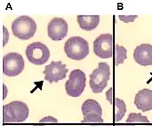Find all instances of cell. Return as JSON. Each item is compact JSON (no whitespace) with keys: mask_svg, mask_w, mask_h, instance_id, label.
<instances>
[{"mask_svg":"<svg viewBox=\"0 0 152 126\" xmlns=\"http://www.w3.org/2000/svg\"><path fill=\"white\" fill-rule=\"evenodd\" d=\"M29 114L27 105L21 101H14L3 106V122L18 123L25 122Z\"/></svg>","mask_w":152,"mask_h":126,"instance_id":"obj_1","label":"cell"},{"mask_svg":"<svg viewBox=\"0 0 152 126\" xmlns=\"http://www.w3.org/2000/svg\"><path fill=\"white\" fill-rule=\"evenodd\" d=\"M64 50L68 58L80 61L88 55L89 45L84 38L80 36H72L65 43Z\"/></svg>","mask_w":152,"mask_h":126,"instance_id":"obj_2","label":"cell"},{"mask_svg":"<svg viewBox=\"0 0 152 126\" xmlns=\"http://www.w3.org/2000/svg\"><path fill=\"white\" fill-rule=\"evenodd\" d=\"M11 28L16 37L21 40H28L34 36L37 31V24L33 18L21 16L13 21Z\"/></svg>","mask_w":152,"mask_h":126,"instance_id":"obj_3","label":"cell"},{"mask_svg":"<svg viewBox=\"0 0 152 126\" xmlns=\"http://www.w3.org/2000/svg\"><path fill=\"white\" fill-rule=\"evenodd\" d=\"M110 78V67L107 63L101 62L98 68L93 70L89 78V85L94 93H102Z\"/></svg>","mask_w":152,"mask_h":126,"instance_id":"obj_4","label":"cell"},{"mask_svg":"<svg viewBox=\"0 0 152 126\" xmlns=\"http://www.w3.org/2000/svg\"><path fill=\"white\" fill-rule=\"evenodd\" d=\"M86 87V75L80 69H75L70 73L69 79L66 83V93L71 97H78Z\"/></svg>","mask_w":152,"mask_h":126,"instance_id":"obj_5","label":"cell"},{"mask_svg":"<svg viewBox=\"0 0 152 126\" xmlns=\"http://www.w3.org/2000/svg\"><path fill=\"white\" fill-rule=\"evenodd\" d=\"M25 68V62L18 53H8L3 57V73L5 75L14 77L20 75Z\"/></svg>","mask_w":152,"mask_h":126,"instance_id":"obj_6","label":"cell"},{"mask_svg":"<svg viewBox=\"0 0 152 126\" xmlns=\"http://www.w3.org/2000/svg\"><path fill=\"white\" fill-rule=\"evenodd\" d=\"M26 55L30 63L36 65H42L49 59L50 51L46 45L40 42H34L26 47Z\"/></svg>","mask_w":152,"mask_h":126,"instance_id":"obj_7","label":"cell"},{"mask_svg":"<svg viewBox=\"0 0 152 126\" xmlns=\"http://www.w3.org/2000/svg\"><path fill=\"white\" fill-rule=\"evenodd\" d=\"M94 53L96 56L102 59L110 58L114 53L113 36L111 34H102L98 36L93 44Z\"/></svg>","mask_w":152,"mask_h":126,"instance_id":"obj_8","label":"cell"},{"mask_svg":"<svg viewBox=\"0 0 152 126\" xmlns=\"http://www.w3.org/2000/svg\"><path fill=\"white\" fill-rule=\"evenodd\" d=\"M43 74L45 75V80L48 83H58L66 78L67 68L61 61H53L46 66Z\"/></svg>","mask_w":152,"mask_h":126,"instance_id":"obj_9","label":"cell"},{"mask_svg":"<svg viewBox=\"0 0 152 126\" xmlns=\"http://www.w3.org/2000/svg\"><path fill=\"white\" fill-rule=\"evenodd\" d=\"M68 32L66 21L60 17H54L48 25V35L53 41H61Z\"/></svg>","mask_w":152,"mask_h":126,"instance_id":"obj_10","label":"cell"},{"mask_svg":"<svg viewBox=\"0 0 152 126\" xmlns=\"http://www.w3.org/2000/svg\"><path fill=\"white\" fill-rule=\"evenodd\" d=\"M133 57L137 64L142 66L152 65V46L149 44L137 46L133 52Z\"/></svg>","mask_w":152,"mask_h":126,"instance_id":"obj_11","label":"cell"},{"mask_svg":"<svg viewBox=\"0 0 152 126\" xmlns=\"http://www.w3.org/2000/svg\"><path fill=\"white\" fill-rule=\"evenodd\" d=\"M134 104L141 112L152 110V90L145 88L137 92L134 99Z\"/></svg>","mask_w":152,"mask_h":126,"instance_id":"obj_12","label":"cell"},{"mask_svg":"<svg viewBox=\"0 0 152 126\" xmlns=\"http://www.w3.org/2000/svg\"><path fill=\"white\" fill-rule=\"evenodd\" d=\"M99 16H78L77 21L81 29L85 31L94 30L99 24Z\"/></svg>","mask_w":152,"mask_h":126,"instance_id":"obj_13","label":"cell"},{"mask_svg":"<svg viewBox=\"0 0 152 126\" xmlns=\"http://www.w3.org/2000/svg\"><path fill=\"white\" fill-rule=\"evenodd\" d=\"M81 112L83 116H87L90 114L102 115V108L100 104L93 99H88L83 103L81 106Z\"/></svg>","mask_w":152,"mask_h":126,"instance_id":"obj_14","label":"cell"},{"mask_svg":"<svg viewBox=\"0 0 152 126\" xmlns=\"http://www.w3.org/2000/svg\"><path fill=\"white\" fill-rule=\"evenodd\" d=\"M114 118L115 122H119L125 115L127 112L126 104L123 100L118 99V98H115L114 100Z\"/></svg>","mask_w":152,"mask_h":126,"instance_id":"obj_15","label":"cell"},{"mask_svg":"<svg viewBox=\"0 0 152 126\" xmlns=\"http://www.w3.org/2000/svg\"><path fill=\"white\" fill-rule=\"evenodd\" d=\"M113 54H114V61L116 65L123 64L124 61L127 59V49L122 46L117 45L114 47Z\"/></svg>","mask_w":152,"mask_h":126,"instance_id":"obj_16","label":"cell"},{"mask_svg":"<svg viewBox=\"0 0 152 126\" xmlns=\"http://www.w3.org/2000/svg\"><path fill=\"white\" fill-rule=\"evenodd\" d=\"M127 122L128 123H148L149 120L148 119V117H146L140 114L132 113L128 116Z\"/></svg>","mask_w":152,"mask_h":126,"instance_id":"obj_17","label":"cell"},{"mask_svg":"<svg viewBox=\"0 0 152 126\" xmlns=\"http://www.w3.org/2000/svg\"><path fill=\"white\" fill-rule=\"evenodd\" d=\"M104 121L101 117V115L99 114H90L84 116V119L82 120L83 123H102Z\"/></svg>","mask_w":152,"mask_h":126,"instance_id":"obj_18","label":"cell"},{"mask_svg":"<svg viewBox=\"0 0 152 126\" xmlns=\"http://www.w3.org/2000/svg\"><path fill=\"white\" fill-rule=\"evenodd\" d=\"M40 124H44V123H58V120L52 117V116H48V117H44L39 121Z\"/></svg>","mask_w":152,"mask_h":126,"instance_id":"obj_19","label":"cell"},{"mask_svg":"<svg viewBox=\"0 0 152 126\" xmlns=\"http://www.w3.org/2000/svg\"><path fill=\"white\" fill-rule=\"evenodd\" d=\"M137 16H119L118 18L120 21L124 22V23H130L133 22L137 19Z\"/></svg>","mask_w":152,"mask_h":126,"instance_id":"obj_20","label":"cell"},{"mask_svg":"<svg viewBox=\"0 0 152 126\" xmlns=\"http://www.w3.org/2000/svg\"><path fill=\"white\" fill-rule=\"evenodd\" d=\"M106 97H107V100L110 103V104H113L115 98L113 96V89L112 88L107 90V92L106 93Z\"/></svg>","mask_w":152,"mask_h":126,"instance_id":"obj_21","label":"cell"},{"mask_svg":"<svg viewBox=\"0 0 152 126\" xmlns=\"http://www.w3.org/2000/svg\"><path fill=\"white\" fill-rule=\"evenodd\" d=\"M9 40V33L6 26H3V46H5Z\"/></svg>","mask_w":152,"mask_h":126,"instance_id":"obj_22","label":"cell"},{"mask_svg":"<svg viewBox=\"0 0 152 126\" xmlns=\"http://www.w3.org/2000/svg\"><path fill=\"white\" fill-rule=\"evenodd\" d=\"M3 88H4V95H3V99H5V98L7 97V86L4 85H3Z\"/></svg>","mask_w":152,"mask_h":126,"instance_id":"obj_23","label":"cell"},{"mask_svg":"<svg viewBox=\"0 0 152 126\" xmlns=\"http://www.w3.org/2000/svg\"><path fill=\"white\" fill-rule=\"evenodd\" d=\"M92 126H110V125H92Z\"/></svg>","mask_w":152,"mask_h":126,"instance_id":"obj_24","label":"cell"},{"mask_svg":"<svg viewBox=\"0 0 152 126\" xmlns=\"http://www.w3.org/2000/svg\"><path fill=\"white\" fill-rule=\"evenodd\" d=\"M118 126H125V125H118Z\"/></svg>","mask_w":152,"mask_h":126,"instance_id":"obj_25","label":"cell"},{"mask_svg":"<svg viewBox=\"0 0 152 126\" xmlns=\"http://www.w3.org/2000/svg\"><path fill=\"white\" fill-rule=\"evenodd\" d=\"M151 126H152V125H151Z\"/></svg>","mask_w":152,"mask_h":126,"instance_id":"obj_26","label":"cell"}]
</instances>
